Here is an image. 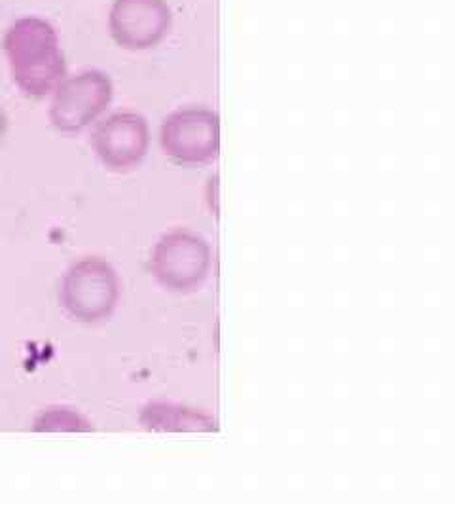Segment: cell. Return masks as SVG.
<instances>
[{
    "label": "cell",
    "mask_w": 455,
    "mask_h": 512,
    "mask_svg": "<svg viewBox=\"0 0 455 512\" xmlns=\"http://www.w3.org/2000/svg\"><path fill=\"white\" fill-rule=\"evenodd\" d=\"M2 50L19 92L42 99L67 76V61L54 25L38 16L16 19L2 40Z\"/></svg>",
    "instance_id": "cell-1"
},
{
    "label": "cell",
    "mask_w": 455,
    "mask_h": 512,
    "mask_svg": "<svg viewBox=\"0 0 455 512\" xmlns=\"http://www.w3.org/2000/svg\"><path fill=\"white\" fill-rule=\"evenodd\" d=\"M120 294V275L109 260L86 256L71 264L63 275L59 306L76 323L97 325L116 311Z\"/></svg>",
    "instance_id": "cell-2"
},
{
    "label": "cell",
    "mask_w": 455,
    "mask_h": 512,
    "mask_svg": "<svg viewBox=\"0 0 455 512\" xmlns=\"http://www.w3.org/2000/svg\"><path fill=\"white\" fill-rule=\"evenodd\" d=\"M114 97L110 76L97 69L67 74L50 101V122L59 133L76 135L97 124Z\"/></svg>",
    "instance_id": "cell-3"
},
{
    "label": "cell",
    "mask_w": 455,
    "mask_h": 512,
    "mask_svg": "<svg viewBox=\"0 0 455 512\" xmlns=\"http://www.w3.org/2000/svg\"><path fill=\"white\" fill-rule=\"evenodd\" d=\"M211 247L190 230L165 234L150 253V272L169 293H194L211 272Z\"/></svg>",
    "instance_id": "cell-4"
},
{
    "label": "cell",
    "mask_w": 455,
    "mask_h": 512,
    "mask_svg": "<svg viewBox=\"0 0 455 512\" xmlns=\"http://www.w3.org/2000/svg\"><path fill=\"white\" fill-rule=\"evenodd\" d=\"M160 145L177 164H213L220 152L219 114L203 107L175 110L162 124Z\"/></svg>",
    "instance_id": "cell-5"
},
{
    "label": "cell",
    "mask_w": 455,
    "mask_h": 512,
    "mask_svg": "<svg viewBox=\"0 0 455 512\" xmlns=\"http://www.w3.org/2000/svg\"><path fill=\"white\" fill-rule=\"evenodd\" d=\"M150 147V129L137 112H114L95 124L91 148L114 173H128L143 164Z\"/></svg>",
    "instance_id": "cell-6"
},
{
    "label": "cell",
    "mask_w": 455,
    "mask_h": 512,
    "mask_svg": "<svg viewBox=\"0 0 455 512\" xmlns=\"http://www.w3.org/2000/svg\"><path fill=\"white\" fill-rule=\"evenodd\" d=\"M171 29V8L165 0H112L109 31L112 40L131 52L156 48Z\"/></svg>",
    "instance_id": "cell-7"
},
{
    "label": "cell",
    "mask_w": 455,
    "mask_h": 512,
    "mask_svg": "<svg viewBox=\"0 0 455 512\" xmlns=\"http://www.w3.org/2000/svg\"><path fill=\"white\" fill-rule=\"evenodd\" d=\"M139 421L148 431L162 433H213L219 429L213 416L175 403L146 404Z\"/></svg>",
    "instance_id": "cell-8"
},
{
    "label": "cell",
    "mask_w": 455,
    "mask_h": 512,
    "mask_svg": "<svg viewBox=\"0 0 455 512\" xmlns=\"http://www.w3.org/2000/svg\"><path fill=\"white\" fill-rule=\"evenodd\" d=\"M33 431L37 433H90L91 423L82 412L65 406L42 410L33 420Z\"/></svg>",
    "instance_id": "cell-9"
},
{
    "label": "cell",
    "mask_w": 455,
    "mask_h": 512,
    "mask_svg": "<svg viewBox=\"0 0 455 512\" xmlns=\"http://www.w3.org/2000/svg\"><path fill=\"white\" fill-rule=\"evenodd\" d=\"M6 131H8V116L4 110L0 109V141L6 137Z\"/></svg>",
    "instance_id": "cell-10"
}]
</instances>
